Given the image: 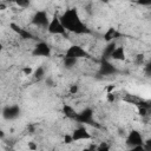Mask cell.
<instances>
[{
    "mask_svg": "<svg viewBox=\"0 0 151 151\" xmlns=\"http://www.w3.org/2000/svg\"><path fill=\"white\" fill-rule=\"evenodd\" d=\"M63 26L66 31L73 32L76 34H85L91 33V31L87 28V26L81 21L77 8H70L67 9L63 15L59 17Z\"/></svg>",
    "mask_w": 151,
    "mask_h": 151,
    "instance_id": "obj_1",
    "label": "cell"
},
{
    "mask_svg": "<svg viewBox=\"0 0 151 151\" xmlns=\"http://www.w3.org/2000/svg\"><path fill=\"white\" fill-rule=\"evenodd\" d=\"M46 28H47V31L51 34H60V35H64L66 33V29L63 26L59 17L57 14H54V17L50 20V22H48V25H47Z\"/></svg>",
    "mask_w": 151,
    "mask_h": 151,
    "instance_id": "obj_2",
    "label": "cell"
},
{
    "mask_svg": "<svg viewBox=\"0 0 151 151\" xmlns=\"http://www.w3.org/2000/svg\"><path fill=\"white\" fill-rule=\"evenodd\" d=\"M76 120L78 123H81V124H88V125H94L96 127H100L94 120H93V111L90 109V107H86L81 112H79L76 117Z\"/></svg>",
    "mask_w": 151,
    "mask_h": 151,
    "instance_id": "obj_3",
    "label": "cell"
},
{
    "mask_svg": "<svg viewBox=\"0 0 151 151\" xmlns=\"http://www.w3.org/2000/svg\"><path fill=\"white\" fill-rule=\"evenodd\" d=\"M65 57H70V58H76V59H80V58H90V53L84 50L81 46L79 45H72L70 46L66 52H65Z\"/></svg>",
    "mask_w": 151,
    "mask_h": 151,
    "instance_id": "obj_4",
    "label": "cell"
},
{
    "mask_svg": "<svg viewBox=\"0 0 151 151\" xmlns=\"http://www.w3.org/2000/svg\"><path fill=\"white\" fill-rule=\"evenodd\" d=\"M50 20L47 17V13L45 11H38L34 13L32 18V24L38 26V27H47Z\"/></svg>",
    "mask_w": 151,
    "mask_h": 151,
    "instance_id": "obj_5",
    "label": "cell"
},
{
    "mask_svg": "<svg viewBox=\"0 0 151 151\" xmlns=\"http://www.w3.org/2000/svg\"><path fill=\"white\" fill-rule=\"evenodd\" d=\"M51 47L44 41L38 42L32 51V54L34 57H51Z\"/></svg>",
    "mask_w": 151,
    "mask_h": 151,
    "instance_id": "obj_6",
    "label": "cell"
},
{
    "mask_svg": "<svg viewBox=\"0 0 151 151\" xmlns=\"http://www.w3.org/2000/svg\"><path fill=\"white\" fill-rule=\"evenodd\" d=\"M1 114L6 120H13L19 117L20 114V107L18 105H11L6 106L1 110Z\"/></svg>",
    "mask_w": 151,
    "mask_h": 151,
    "instance_id": "obj_7",
    "label": "cell"
},
{
    "mask_svg": "<svg viewBox=\"0 0 151 151\" xmlns=\"http://www.w3.org/2000/svg\"><path fill=\"white\" fill-rule=\"evenodd\" d=\"M126 144L131 147L136 146V145H143L144 142H143V137L140 134L139 131L137 130H132L129 132L127 137H126Z\"/></svg>",
    "mask_w": 151,
    "mask_h": 151,
    "instance_id": "obj_8",
    "label": "cell"
},
{
    "mask_svg": "<svg viewBox=\"0 0 151 151\" xmlns=\"http://www.w3.org/2000/svg\"><path fill=\"white\" fill-rule=\"evenodd\" d=\"M72 139L73 142H78V140H88L92 138V136L90 134V132L86 130L85 126H79L77 127L73 132H72Z\"/></svg>",
    "mask_w": 151,
    "mask_h": 151,
    "instance_id": "obj_9",
    "label": "cell"
},
{
    "mask_svg": "<svg viewBox=\"0 0 151 151\" xmlns=\"http://www.w3.org/2000/svg\"><path fill=\"white\" fill-rule=\"evenodd\" d=\"M116 72H117V70L114 68V66L111 63H109L107 60H104L101 63V66H100V70H99V73L100 74L109 76V74H113Z\"/></svg>",
    "mask_w": 151,
    "mask_h": 151,
    "instance_id": "obj_10",
    "label": "cell"
},
{
    "mask_svg": "<svg viewBox=\"0 0 151 151\" xmlns=\"http://www.w3.org/2000/svg\"><path fill=\"white\" fill-rule=\"evenodd\" d=\"M110 58L113 59V60H118V61L125 60V50H124V47H122V46L117 47L116 46V48L112 51Z\"/></svg>",
    "mask_w": 151,
    "mask_h": 151,
    "instance_id": "obj_11",
    "label": "cell"
},
{
    "mask_svg": "<svg viewBox=\"0 0 151 151\" xmlns=\"http://www.w3.org/2000/svg\"><path fill=\"white\" fill-rule=\"evenodd\" d=\"M118 37H120V33H119V32H118L116 28H113V27L107 28V31L104 33V40H105L106 42L113 41V39L118 38Z\"/></svg>",
    "mask_w": 151,
    "mask_h": 151,
    "instance_id": "obj_12",
    "label": "cell"
},
{
    "mask_svg": "<svg viewBox=\"0 0 151 151\" xmlns=\"http://www.w3.org/2000/svg\"><path fill=\"white\" fill-rule=\"evenodd\" d=\"M61 112H63V114H64L65 117H67V118H70V119H76V117H77V114H78V112H77L72 106L66 105V104L63 105Z\"/></svg>",
    "mask_w": 151,
    "mask_h": 151,
    "instance_id": "obj_13",
    "label": "cell"
},
{
    "mask_svg": "<svg viewBox=\"0 0 151 151\" xmlns=\"http://www.w3.org/2000/svg\"><path fill=\"white\" fill-rule=\"evenodd\" d=\"M116 48V42L114 41H110V42H107V46L105 47V50H104V57L105 58H110V55H111V53H112V51Z\"/></svg>",
    "mask_w": 151,
    "mask_h": 151,
    "instance_id": "obj_14",
    "label": "cell"
},
{
    "mask_svg": "<svg viewBox=\"0 0 151 151\" xmlns=\"http://www.w3.org/2000/svg\"><path fill=\"white\" fill-rule=\"evenodd\" d=\"M77 60L76 58H70V57H64V66L66 68H72L76 64H77Z\"/></svg>",
    "mask_w": 151,
    "mask_h": 151,
    "instance_id": "obj_15",
    "label": "cell"
},
{
    "mask_svg": "<svg viewBox=\"0 0 151 151\" xmlns=\"http://www.w3.org/2000/svg\"><path fill=\"white\" fill-rule=\"evenodd\" d=\"M33 76H34V78H35L37 80L42 79V78H44V76H45V68H44L42 66H39V67H38V68L34 71Z\"/></svg>",
    "mask_w": 151,
    "mask_h": 151,
    "instance_id": "obj_16",
    "label": "cell"
},
{
    "mask_svg": "<svg viewBox=\"0 0 151 151\" xmlns=\"http://www.w3.org/2000/svg\"><path fill=\"white\" fill-rule=\"evenodd\" d=\"M9 28H11L13 32H15L17 34H20L21 31H22V27L19 26L18 24H15V22H11V24H9Z\"/></svg>",
    "mask_w": 151,
    "mask_h": 151,
    "instance_id": "obj_17",
    "label": "cell"
},
{
    "mask_svg": "<svg viewBox=\"0 0 151 151\" xmlns=\"http://www.w3.org/2000/svg\"><path fill=\"white\" fill-rule=\"evenodd\" d=\"M14 2H15L19 7H21V8H26V7L29 6L31 0H14Z\"/></svg>",
    "mask_w": 151,
    "mask_h": 151,
    "instance_id": "obj_18",
    "label": "cell"
},
{
    "mask_svg": "<svg viewBox=\"0 0 151 151\" xmlns=\"http://www.w3.org/2000/svg\"><path fill=\"white\" fill-rule=\"evenodd\" d=\"M22 39H25V40H27V39H33V34L32 33H29L27 29H25V28H22V31H21V33L19 34Z\"/></svg>",
    "mask_w": 151,
    "mask_h": 151,
    "instance_id": "obj_19",
    "label": "cell"
},
{
    "mask_svg": "<svg viewBox=\"0 0 151 151\" xmlns=\"http://www.w3.org/2000/svg\"><path fill=\"white\" fill-rule=\"evenodd\" d=\"M96 150H98V151H109V150H110V145H109L106 142H101V143L96 147Z\"/></svg>",
    "mask_w": 151,
    "mask_h": 151,
    "instance_id": "obj_20",
    "label": "cell"
},
{
    "mask_svg": "<svg viewBox=\"0 0 151 151\" xmlns=\"http://www.w3.org/2000/svg\"><path fill=\"white\" fill-rule=\"evenodd\" d=\"M78 91H79V86H78L77 84H72V85L70 86V88H68L70 94H77Z\"/></svg>",
    "mask_w": 151,
    "mask_h": 151,
    "instance_id": "obj_21",
    "label": "cell"
},
{
    "mask_svg": "<svg viewBox=\"0 0 151 151\" xmlns=\"http://www.w3.org/2000/svg\"><path fill=\"white\" fill-rule=\"evenodd\" d=\"M134 63H136L137 65H142V64L144 63V54H143V53L137 54V55H136V59H134Z\"/></svg>",
    "mask_w": 151,
    "mask_h": 151,
    "instance_id": "obj_22",
    "label": "cell"
},
{
    "mask_svg": "<svg viewBox=\"0 0 151 151\" xmlns=\"http://www.w3.org/2000/svg\"><path fill=\"white\" fill-rule=\"evenodd\" d=\"M21 72H22L24 76H31V74L33 73V68L29 67V66H26V67H24V68L21 70Z\"/></svg>",
    "mask_w": 151,
    "mask_h": 151,
    "instance_id": "obj_23",
    "label": "cell"
},
{
    "mask_svg": "<svg viewBox=\"0 0 151 151\" xmlns=\"http://www.w3.org/2000/svg\"><path fill=\"white\" fill-rule=\"evenodd\" d=\"M138 113L142 117L147 116V107H145V106H138Z\"/></svg>",
    "mask_w": 151,
    "mask_h": 151,
    "instance_id": "obj_24",
    "label": "cell"
},
{
    "mask_svg": "<svg viewBox=\"0 0 151 151\" xmlns=\"http://www.w3.org/2000/svg\"><path fill=\"white\" fill-rule=\"evenodd\" d=\"M106 100H107L109 103H113V101L116 100L114 93H113V92H107V94H106Z\"/></svg>",
    "mask_w": 151,
    "mask_h": 151,
    "instance_id": "obj_25",
    "label": "cell"
},
{
    "mask_svg": "<svg viewBox=\"0 0 151 151\" xmlns=\"http://www.w3.org/2000/svg\"><path fill=\"white\" fill-rule=\"evenodd\" d=\"M136 4H138L140 6H150L151 5V0H137Z\"/></svg>",
    "mask_w": 151,
    "mask_h": 151,
    "instance_id": "obj_26",
    "label": "cell"
},
{
    "mask_svg": "<svg viewBox=\"0 0 151 151\" xmlns=\"http://www.w3.org/2000/svg\"><path fill=\"white\" fill-rule=\"evenodd\" d=\"M45 81H46L47 86H50V87H53V86H54V81H53V79H52L51 77H47V78L45 79Z\"/></svg>",
    "mask_w": 151,
    "mask_h": 151,
    "instance_id": "obj_27",
    "label": "cell"
},
{
    "mask_svg": "<svg viewBox=\"0 0 151 151\" xmlns=\"http://www.w3.org/2000/svg\"><path fill=\"white\" fill-rule=\"evenodd\" d=\"M64 142H65L66 144H71V143L73 142L72 136H71V134H65V137H64Z\"/></svg>",
    "mask_w": 151,
    "mask_h": 151,
    "instance_id": "obj_28",
    "label": "cell"
},
{
    "mask_svg": "<svg viewBox=\"0 0 151 151\" xmlns=\"http://www.w3.org/2000/svg\"><path fill=\"white\" fill-rule=\"evenodd\" d=\"M27 146H28V149H29V150H37V149H38V146H37L33 142H28Z\"/></svg>",
    "mask_w": 151,
    "mask_h": 151,
    "instance_id": "obj_29",
    "label": "cell"
},
{
    "mask_svg": "<svg viewBox=\"0 0 151 151\" xmlns=\"http://www.w3.org/2000/svg\"><path fill=\"white\" fill-rule=\"evenodd\" d=\"M113 90H114V85H110L106 87V92H113Z\"/></svg>",
    "mask_w": 151,
    "mask_h": 151,
    "instance_id": "obj_30",
    "label": "cell"
},
{
    "mask_svg": "<svg viewBox=\"0 0 151 151\" xmlns=\"http://www.w3.org/2000/svg\"><path fill=\"white\" fill-rule=\"evenodd\" d=\"M150 64H146V67H145V72H146V74L147 76H150Z\"/></svg>",
    "mask_w": 151,
    "mask_h": 151,
    "instance_id": "obj_31",
    "label": "cell"
},
{
    "mask_svg": "<svg viewBox=\"0 0 151 151\" xmlns=\"http://www.w3.org/2000/svg\"><path fill=\"white\" fill-rule=\"evenodd\" d=\"M6 7H7V6H6L5 4H0V11H5Z\"/></svg>",
    "mask_w": 151,
    "mask_h": 151,
    "instance_id": "obj_32",
    "label": "cell"
},
{
    "mask_svg": "<svg viewBox=\"0 0 151 151\" xmlns=\"http://www.w3.org/2000/svg\"><path fill=\"white\" fill-rule=\"evenodd\" d=\"M4 138H5V132L0 129V139H4Z\"/></svg>",
    "mask_w": 151,
    "mask_h": 151,
    "instance_id": "obj_33",
    "label": "cell"
},
{
    "mask_svg": "<svg viewBox=\"0 0 151 151\" xmlns=\"http://www.w3.org/2000/svg\"><path fill=\"white\" fill-rule=\"evenodd\" d=\"M7 1H9V2H14V0H7Z\"/></svg>",
    "mask_w": 151,
    "mask_h": 151,
    "instance_id": "obj_34",
    "label": "cell"
},
{
    "mask_svg": "<svg viewBox=\"0 0 151 151\" xmlns=\"http://www.w3.org/2000/svg\"><path fill=\"white\" fill-rule=\"evenodd\" d=\"M1 50H2V45L0 44V51H1Z\"/></svg>",
    "mask_w": 151,
    "mask_h": 151,
    "instance_id": "obj_35",
    "label": "cell"
},
{
    "mask_svg": "<svg viewBox=\"0 0 151 151\" xmlns=\"http://www.w3.org/2000/svg\"><path fill=\"white\" fill-rule=\"evenodd\" d=\"M0 111H1V109H0Z\"/></svg>",
    "mask_w": 151,
    "mask_h": 151,
    "instance_id": "obj_36",
    "label": "cell"
}]
</instances>
